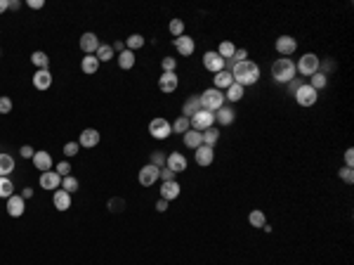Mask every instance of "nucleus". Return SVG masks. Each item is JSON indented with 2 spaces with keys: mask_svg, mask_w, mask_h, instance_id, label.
I'll return each mask as SVG.
<instances>
[{
  "mask_svg": "<svg viewBox=\"0 0 354 265\" xmlns=\"http://www.w3.org/2000/svg\"><path fill=\"white\" fill-rule=\"evenodd\" d=\"M203 66H206L208 71L218 73V71H222V69H227V62H225V59H222V57H220L215 50H208V52L203 55Z\"/></svg>",
  "mask_w": 354,
  "mask_h": 265,
  "instance_id": "6e6552de",
  "label": "nucleus"
},
{
  "mask_svg": "<svg viewBox=\"0 0 354 265\" xmlns=\"http://www.w3.org/2000/svg\"><path fill=\"white\" fill-rule=\"evenodd\" d=\"M158 173H161V168H156V166L146 164L142 171H139V185L142 187H151V185L158 180Z\"/></svg>",
  "mask_w": 354,
  "mask_h": 265,
  "instance_id": "4468645a",
  "label": "nucleus"
},
{
  "mask_svg": "<svg viewBox=\"0 0 354 265\" xmlns=\"http://www.w3.org/2000/svg\"><path fill=\"white\" fill-rule=\"evenodd\" d=\"M151 166H156V168H163V166H165V156L161 154V152H154V154H151Z\"/></svg>",
  "mask_w": 354,
  "mask_h": 265,
  "instance_id": "49530a36",
  "label": "nucleus"
},
{
  "mask_svg": "<svg viewBox=\"0 0 354 265\" xmlns=\"http://www.w3.org/2000/svg\"><path fill=\"white\" fill-rule=\"evenodd\" d=\"M189 123H191V128H194V130H199V133H203L206 128H210V126L215 123V114H213V111L201 109V111H196V114L191 116V119H189Z\"/></svg>",
  "mask_w": 354,
  "mask_h": 265,
  "instance_id": "0eeeda50",
  "label": "nucleus"
},
{
  "mask_svg": "<svg viewBox=\"0 0 354 265\" xmlns=\"http://www.w3.org/2000/svg\"><path fill=\"white\" fill-rule=\"evenodd\" d=\"M118 66L120 69H132L135 66V52H130V50H123V52H118Z\"/></svg>",
  "mask_w": 354,
  "mask_h": 265,
  "instance_id": "c756f323",
  "label": "nucleus"
},
{
  "mask_svg": "<svg viewBox=\"0 0 354 265\" xmlns=\"http://www.w3.org/2000/svg\"><path fill=\"white\" fill-rule=\"evenodd\" d=\"M123 206H125V204H123L120 199H111L109 201V209L111 211H123Z\"/></svg>",
  "mask_w": 354,
  "mask_h": 265,
  "instance_id": "3c124183",
  "label": "nucleus"
},
{
  "mask_svg": "<svg viewBox=\"0 0 354 265\" xmlns=\"http://www.w3.org/2000/svg\"><path fill=\"white\" fill-rule=\"evenodd\" d=\"M234 43H229V40H225V43H220L218 45V50H215V52H218L220 57H222V59H225V62H227V59H232V55H234Z\"/></svg>",
  "mask_w": 354,
  "mask_h": 265,
  "instance_id": "c9c22d12",
  "label": "nucleus"
},
{
  "mask_svg": "<svg viewBox=\"0 0 354 265\" xmlns=\"http://www.w3.org/2000/svg\"><path fill=\"white\" fill-rule=\"evenodd\" d=\"M158 178H161L163 183H170V180H175V173L168 168V166H163V168H161V173H158Z\"/></svg>",
  "mask_w": 354,
  "mask_h": 265,
  "instance_id": "de8ad7c7",
  "label": "nucleus"
},
{
  "mask_svg": "<svg viewBox=\"0 0 354 265\" xmlns=\"http://www.w3.org/2000/svg\"><path fill=\"white\" fill-rule=\"evenodd\" d=\"M161 66H163V73H175V69H177V62H175V57H163Z\"/></svg>",
  "mask_w": 354,
  "mask_h": 265,
  "instance_id": "79ce46f5",
  "label": "nucleus"
},
{
  "mask_svg": "<svg viewBox=\"0 0 354 265\" xmlns=\"http://www.w3.org/2000/svg\"><path fill=\"white\" fill-rule=\"evenodd\" d=\"M309 78H312V83H309V85H312V88H314L317 92H319V90H324V88H326V83H328V76H326V73H321V71L312 73Z\"/></svg>",
  "mask_w": 354,
  "mask_h": 265,
  "instance_id": "72a5a7b5",
  "label": "nucleus"
},
{
  "mask_svg": "<svg viewBox=\"0 0 354 265\" xmlns=\"http://www.w3.org/2000/svg\"><path fill=\"white\" fill-rule=\"evenodd\" d=\"M180 183H177V180H170V183H163L161 185V199H165L168 201V204H170V201L173 199H177V197H180Z\"/></svg>",
  "mask_w": 354,
  "mask_h": 265,
  "instance_id": "a211bd4d",
  "label": "nucleus"
},
{
  "mask_svg": "<svg viewBox=\"0 0 354 265\" xmlns=\"http://www.w3.org/2000/svg\"><path fill=\"white\" fill-rule=\"evenodd\" d=\"M9 9H19V0H9Z\"/></svg>",
  "mask_w": 354,
  "mask_h": 265,
  "instance_id": "bf43d9fd",
  "label": "nucleus"
},
{
  "mask_svg": "<svg viewBox=\"0 0 354 265\" xmlns=\"http://www.w3.org/2000/svg\"><path fill=\"white\" fill-rule=\"evenodd\" d=\"M7 9H9V0H0V14L7 12Z\"/></svg>",
  "mask_w": 354,
  "mask_h": 265,
  "instance_id": "13d9d810",
  "label": "nucleus"
},
{
  "mask_svg": "<svg viewBox=\"0 0 354 265\" xmlns=\"http://www.w3.org/2000/svg\"><path fill=\"white\" fill-rule=\"evenodd\" d=\"M97 69H100V59L95 55H85L83 57V62H81V71L83 73H88V76H95L97 73Z\"/></svg>",
  "mask_w": 354,
  "mask_h": 265,
  "instance_id": "a878e982",
  "label": "nucleus"
},
{
  "mask_svg": "<svg viewBox=\"0 0 354 265\" xmlns=\"http://www.w3.org/2000/svg\"><path fill=\"white\" fill-rule=\"evenodd\" d=\"M248 223L253 225V228H257V230H262L264 225H267V218H264V213L262 211H250V216H248Z\"/></svg>",
  "mask_w": 354,
  "mask_h": 265,
  "instance_id": "2f4dec72",
  "label": "nucleus"
},
{
  "mask_svg": "<svg viewBox=\"0 0 354 265\" xmlns=\"http://www.w3.org/2000/svg\"><path fill=\"white\" fill-rule=\"evenodd\" d=\"M276 52L281 57H288V55H293L295 50H298V43H295V38L293 36H279L276 38Z\"/></svg>",
  "mask_w": 354,
  "mask_h": 265,
  "instance_id": "9d476101",
  "label": "nucleus"
},
{
  "mask_svg": "<svg viewBox=\"0 0 354 265\" xmlns=\"http://www.w3.org/2000/svg\"><path fill=\"white\" fill-rule=\"evenodd\" d=\"M317 100H319V92L309 83H302L298 90H295V102H298L300 107H314Z\"/></svg>",
  "mask_w": 354,
  "mask_h": 265,
  "instance_id": "39448f33",
  "label": "nucleus"
},
{
  "mask_svg": "<svg viewBox=\"0 0 354 265\" xmlns=\"http://www.w3.org/2000/svg\"><path fill=\"white\" fill-rule=\"evenodd\" d=\"M168 28H170V33H173L175 38L184 36V21H182V19H170V24H168Z\"/></svg>",
  "mask_w": 354,
  "mask_h": 265,
  "instance_id": "58836bf2",
  "label": "nucleus"
},
{
  "mask_svg": "<svg viewBox=\"0 0 354 265\" xmlns=\"http://www.w3.org/2000/svg\"><path fill=\"white\" fill-rule=\"evenodd\" d=\"M78 145H81V147H88V149L97 147V145H100V130L85 128V130L81 133V137H78Z\"/></svg>",
  "mask_w": 354,
  "mask_h": 265,
  "instance_id": "f3484780",
  "label": "nucleus"
},
{
  "mask_svg": "<svg viewBox=\"0 0 354 265\" xmlns=\"http://www.w3.org/2000/svg\"><path fill=\"white\" fill-rule=\"evenodd\" d=\"M31 197H33V190H31V187H24V190H21V199L26 201V199H31Z\"/></svg>",
  "mask_w": 354,
  "mask_h": 265,
  "instance_id": "4d7b16f0",
  "label": "nucleus"
},
{
  "mask_svg": "<svg viewBox=\"0 0 354 265\" xmlns=\"http://www.w3.org/2000/svg\"><path fill=\"white\" fill-rule=\"evenodd\" d=\"M45 5V0H28V7H33V9H40Z\"/></svg>",
  "mask_w": 354,
  "mask_h": 265,
  "instance_id": "6e6d98bb",
  "label": "nucleus"
},
{
  "mask_svg": "<svg viewBox=\"0 0 354 265\" xmlns=\"http://www.w3.org/2000/svg\"><path fill=\"white\" fill-rule=\"evenodd\" d=\"M19 154L24 156V159H33V154H36V149H33L31 145H24L21 149H19Z\"/></svg>",
  "mask_w": 354,
  "mask_h": 265,
  "instance_id": "8fccbe9b",
  "label": "nucleus"
},
{
  "mask_svg": "<svg viewBox=\"0 0 354 265\" xmlns=\"http://www.w3.org/2000/svg\"><path fill=\"white\" fill-rule=\"evenodd\" d=\"M229 71H232V76H234V83L243 85V88H245V85H253V83H257V78H260V66L255 64V62H250V59L234 64Z\"/></svg>",
  "mask_w": 354,
  "mask_h": 265,
  "instance_id": "f257e3e1",
  "label": "nucleus"
},
{
  "mask_svg": "<svg viewBox=\"0 0 354 265\" xmlns=\"http://www.w3.org/2000/svg\"><path fill=\"white\" fill-rule=\"evenodd\" d=\"M40 187H43V190H52V192H57V190L62 187V175H57V171H45V173H40Z\"/></svg>",
  "mask_w": 354,
  "mask_h": 265,
  "instance_id": "f8f14e48",
  "label": "nucleus"
},
{
  "mask_svg": "<svg viewBox=\"0 0 354 265\" xmlns=\"http://www.w3.org/2000/svg\"><path fill=\"white\" fill-rule=\"evenodd\" d=\"M31 161H33V166H36L38 171H43V173H45V171H52V156L47 154V152H43V149L36 152Z\"/></svg>",
  "mask_w": 354,
  "mask_h": 265,
  "instance_id": "412c9836",
  "label": "nucleus"
},
{
  "mask_svg": "<svg viewBox=\"0 0 354 265\" xmlns=\"http://www.w3.org/2000/svg\"><path fill=\"white\" fill-rule=\"evenodd\" d=\"M62 190L64 192H76V190H78V180H76V178H73V175H66V178H62Z\"/></svg>",
  "mask_w": 354,
  "mask_h": 265,
  "instance_id": "a19ab883",
  "label": "nucleus"
},
{
  "mask_svg": "<svg viewBox=\"0 0 354 265\" xmlns=\"http://www.w3.org/2000/svg\"><path fill=\"white\" fill-rule=\"evenodd\" d=\"M201 107L215 114L220 107H225V92L218 90V88H208L206 92H201Z\"/></svg>",
  "mask_w": 354,
  "mask_h": 265,
  "instance_id": "7ed1b4c3",
  "label": "nucleus"
},
{
  "mask_svg": "<svg viewBox=\"0 0 354 265\" xmlns=\"http://www.w3.org/2000/svg\"><path fill=\"white\" fill-rule=\"evenodd\" d=\"M352 164H354V149L350 147V149L345 152V166H350V168H352Z\"/></svg>",
  "mask_w": 354,
  "mask_h": 265,
  "instance_id": "603ef678",
  "label": "nucleus"
},
{
  "mask_svg": "<svg viewBox=\"0 0 354 265\" xmlns=\"http://www.w3.org/2000/svg\"><path fill=\"white\" fill-rule=\"evenodd\" d=\"M295 62L291 57H279L272 64V78L276 83H291L295 78Z\"/></svg>",
  "mask_w": 354,
  "mask_h": 265,
  "instance_id": "f03ea898",
  "label": "nucleus"
},
{
  "mask_svg": "<svg viewBox=\"0 0 354 265\" xmlns=\"http://www.w3.org/2000/svg\"><path fill=\"white\" fill-rule=\"evenodd\" d=\"M33 85H36L38 90H47V88L52 85V73L47 71V69H36V73H33Z\"/></svg>",
  "mask_w": 354,
  "mask_h": 265,
  "instance_id": "6ab92c4d",
  "label": "nucleus"
},
{
  "mask_svg": "<svg viewBox=\"0 0 354 265\" xmlns=\"http://www.w3.org/2000/svg\"><path fill=\"white\" fill-rule=\"evenodd\" d=\"M173 45H175V50H177L182 57H191V55H194V50H196L194 38H189L187 33H184V36H180V38H175Z\"/></svg>",
  "mask_w": 354,
  "mask_h": 265,
  "instance_id": "1a4fd4ad",
  "label": "nucleus"
},
{
  "mask_svg": "<svg viewBox=\"0 0 354 265\" xmlns=\"http://www.w3.org/2000/svg\"><path fill=\"white\" fill-rule=\"evenodd\" d=\"M139 47H144V36H139V33H132V36H127L125 50L135 52V50H139Z\"/></svg>",
  "mask_w": 354,
  "mask_h": 265,
  "instance_id": "473e14b6",
  "label": "nucleus"
},
{
  "mask_svg": "<svg viewBox=\"0 0 354 265\" xmlns=\"http://www.w3.org/2000/svg\"><path fill=\"white\" fill-rule=\"evenodd\" d=\"M182 140H184V145L191 147V149H199V147L203 145V137H201V133H199V130H194V128L187 130V133L182 135Z\"/></svg>",
  "mask_w": 354,
  "mask_h": 265,
  "instance_id": "bb28decb",
  "label": "nucleus"
},
{
  "mask_svg": "<svg viewBox=\"0 0 354 265\" xmlns=\"http://www.w3.org/2000/svg\"><path fill=\"white\" fill-rule=\"evenodd\" d=\"M245 95V88L243 85H238V83H232L227 88V95H225V100H229V102H238L241 97Z\"/></svg>",
  "mask_w": 354,
  "mask_h": 265,
  "instance_id": "cd10ccee",
  "label": "nucleus"
},
{
  "mask_svg": "<svg viewBox=\"0 0 354 265\" xmlns=\"http://www.w3.org/2000/svg\"><path fill=\"white\" fill-rule=\"evenodd\" d=\"M57 175H62V178L71 175V166H69V161H59V164H57Z\"/></svg>",
  "mask_w": 354,
  "mask_h": 265,
  "instance_id": "a18cd8bd",
  "label": "nucleus"
},
{
  "mask_svg": "<svg viewBox=\"0 0 354 265\" xmlns=\"http://www.w3.org/2000/svg\"><path fill=\"white\" fill-rule=\"evenodd\" d=\"M295 71L302 73V76H312V73L321 71V59L314 52H307V55L300 57V62L295 64Z\"/></svg>",
  "mask_w": 354,
  "mask_h": 265,
  "instance_id": "20e7f679",
  "label": "nucleus"
},
{
  "mask_svg": "<svg viewBox=\"0 0 354 265\" xmlns=\"http://www.w3.org/2000/svg\"><path fill=\"white\" fill-rule=\"evenodd\" d=\"M203 107H201V95H191L189 100L184 102V107H182V116H187V119H191L196 111H201Z\"/></svg>",
  "mask_w": 354,
  "mask_h": 265,
  "instance_id": "b1692460",
  "label": "nucleus"
},
{
  "mask_svg": "<svg viewBox=\"0 0 354 265\" xmlns=\"http://www.w3.org/2000/svg\"><path fill=\"white\" fill-rule=\"evenodd\" d=\"M189 128H191V123H189V119H187V116H180V119L173 123V133H182V135H184Z\"/></svg>",
  "mask_w": 354,
  "mask_h": 265,
  "instance_id": "ea45409f",
  "label": "nucleus"
},
{
  "mask_svg": "<svg viewBox=\"0 0 354 265\" xmlns=\"http://www.w3.org/2000/svg\"><path fill=\"white\" fill-rule=\"evenodd\" d=\"M31 62H33V66H36V69H47V64H50V57H47L43 50H36V52L31 55Z\"/></svg>",
  "mask_w": 354,
  "mask_h": 265,
  "instance_id": "f704fd0d",
  "label": "nucleus"
},
{
  "mask_svg": "<svg viewBox=\"0 0 354 265\" xmlns=\"http://www.w3.org/2000/svg\"><path fill=\"white\" fill-rule=\"evenodd\" d=\"M24 211H26V201L21 199V194H12L7 199V213L12 218H19L24 216Z\"/></svg>",
  "mask_w": 354,
  "mask_h": 265,
  "instance_id": "2eb2a0df",
  "label": "nucleus"
},
{
  "mask_svg": "<svg viewBox=\"0 0 354 265\" xmlns=\"http://www.w3.org/2000/svg\"><path fill=\"white\" fill-rule=\"evenodd\" d=\"M213 83H215V88H218V90H227L229 85L234 83V76H232L229 69H222V71H218L215 76H213Z\"/></svg>",
  "mask_w": 354,
  "mask_h": 265,
  "instance_id": "4be33fe9",
  "label": "nucleus"
},
{
  "mask_svg": "<svg viewBox=\"0 0 354 265\" xmlns=\"http://www.w3.org/2000/svg\"><path fill=\"white\" fill-rule=\"evenodd\" d=\"M156 211H158V213L168 211V201H165V199H158V201H156Z\"/></svg>",
  "mask_w": 354,
  "mask_h": 265,
  "instance_id": "5fc2aeb1",
  "label": "nucleus"
},
{
  "mask_svg": "<svg viewBox=\"0 0 354 265\" xmlns=\"http://www.w3.org/2000/svg\"><path fill=\"white\" fill-rule=\"evenodd\" d=\"M114 50H118V52H123V50H125V45H123V43H114Z\"/></svg>",
  "mask_w": 354,
  "mask_h": 265,
  "instance_id": "052dcab7",
  "label": "nucleus"
},
{
  "mask_svg": "<svg viewBox=\"0 0 354 265\" xmlns=\"http://www.w3.org/2000/svg\"><path fill=\"white\" fill-rule=\"evenodd\" d=\"M12 111V100L9 97H0V114H9Z\"/></svg>",
  "mask_w": 354,
  "mask_h": 265,
  "instance_id": "09e8293b",
  "label": "nucleus"
},
{
  "mask_svg": "<svg viewBox=\"0 0 354 265\" xmlns=\"http://www.w3.org/2000/svg\"><path fill=\"white\" fill-rule=\"evenodd\" d=\"M340 180H343V183H347V185H352L354 183V171L352 168H350V166H345V168H340Z\"/></svg>",
  "mask_w": 354,
  "mask_h": 265,
  "instance_id": "37998d69",
  "label": "nucleus"
},
{
  "mask_svg": "<svg viewBox=\"0 0 354 265\" xmlns=\"http://www.w3.org/2000/svg\"><path fill=\"white\" fill-rule=\"evenodd\" d=\"M165 166L177 175V173H182V171H187V159H184V154H180V152H173L170 156H165Z\"/></svg>",
  "mask_w": 354,
  "mask_h": 265,
  "instance_id": "dca6fc26",
  "label": "nucleus"
},
{
  "mask_svg": "<svg viewBox=\"0 0 354 265\" xmlns=\"http://www.w3.org/2000/svg\"><path fill=\"white\" fill-rule=\"evenodd\" d=\"M149 133H151V137L154 140H165V137L173 135V126H170V121L165 119H151V123H149Z\"/></svg>",
  "mask_w": 354,
  "mask_h": 265,
  "instance_id": "423d86ee",
  "label": "nucleus"
},
{
  "mask_svg": "<svg viewBox=\"0 0 354 265\" xmlns=\"http://www.w3.org/2000/svg\"><path fill=\"white\" fill-rule=\"evenodd\" d=\"M78 149H81V145H78V142H66V145H64V154H66V156H76V154H78Z\"/></svg>",
  "mask_w": 354,
  "mask_h": 265,
  "instance_id": "c03bdc74",
  "label": "nucleus"
},
{
  "mask_svg": "<svg viewBox=\"0 0 354 265\" xmlns=\"http://www.w3.org/2000/svg\"><path fill=\"white\" fill-rule=\"evenodd\" d=\"M95 57L100 59V64L102 62H109V59H114V47L111 45H100L97 47V52H95Z\"/></svg>",
  "mask_w": 354,
  "mask_h": 265,
  "instance_id": "4c0bfd02",
  "label": "nucleus"
},
{
  "mask_svg": "<svg viewBox=\"0 0 354 265\" xmlns=\"http://www.w3.org/2000/svg\"><path fill=\"white\" fill-rule=\"evenodd\" d=\"M201 137H203V145L206 147H213L220 140V130L215 128V126H210V128H206L203 133H201Z\"/></svg>",
  "mask_w": 354,
  "mask_h": 265,
  "instance_id": "7c9ffc66",
  "label": "nucleus"
},
{
  "mask_svg": "<svg viewBox=\"0 0 354 265\" xmlns=\"http://www.w3.org/2000/svg\"><path fill=\"white\" fill-rule=\"evenodd\" d=\"M300 85H302V83H300V81H298V78H293V81H291V83H288V92H291V95H295V90H298Z\"/></svg>",
  "mask_w": 354,
  "mask_h": 265,
  "instance_id": "864d4df0",
  "label": "nucleus"
},
{
  "mask_svg": "<svg viewBox=\"0 0 354 265\" xmlns=\"http://www.w3.org/2000/svg\"><path fill=\"white\" fill-rule=\"evenodd\" d=\"M78 45H81V50L85 52V55H95V52H97V47H100L102 43H100V38L95 36L92 31H85V33L81 36V43H78Z\"/></svg>",
  "mask_w": 354,
  "mask_h": 265,
  "instance_id": "9b49d317",
  "label": "nucleus"
},
{
  "mask_svg": "<svg viewBox=\"0 0 354 265\" xmlns=\"http://www.w3.org/2000/svg\"><path fill=\"white\" fill-rule=\"evenodd\" d=\"M177 85H180L177 73H161V78H158V90H161V92L170 95V92L177 90Z\"/></svg>",
  "mask_w": 354,
  "mask_h": 265,
  "instance_id": "ddd939ff",
  "label": "nucleus"
},
{
  "mask_svg": "<svg viewBox=\"0 0 354 265\" xmlns=\"http://www.w3.org/2000/svg\"><path fill=\"white\" fill-rule=\"evenodd\" d=\"M194 156H196V164L203 166V168L215 161V152H213V147H206V145H201L199 149H196V154H194Z\"/></svg>",
  "mask_w": 354,
  "mask_h": 265,
  "instance_id": "aec40b11",
  "label": "nucleus"
},
{
  "mask_svg": "<svg viewBox=\"0 0 354 265\" xmlns=\"http://www.w3.org/2000/svg\"><path fill=\"white\" fill-rule=\"evenodd\" d=\"M14 194V185L9 178H0V199H9Z\"/></svg>",
  "mask_w": 354,
  "mask_h": 265,
  "instance_id": "e433bc0d",
  "label": "nucleus"
},
{
  "mask_svg": "<svg viewBox=\"0 0 354 265\" xmlns=\"http://www.w3.org/2000/svg\"><path fill=\"white\" fill-rule=\"evenodd\" d=\"M14 171V159L9 154H0V178H7Z\"/></svg>",
  "mask_w": 354,
  "mask_h": 265,
  "instance_id": "c85d7f7f",
  "label": "nucleus"
},
{
  "mask_svg": "<svg viewBox=\"0 0 354 265\" xmlns=\"http://www.w3.org/2000/svg\"><path fill=\"white\" fill-rule=\"evenodd\" d=\"M52 204H55L57 211H69L71 209V194L64 192L62 187H59V190L55 192V197H52Z\"/></svg>",
  "mask_w": 354,
  "mask_h": 265,
  "instance_id": "5701e85b",
  "label": "nucleus"
},
{
  "mask_svg": "<svg viewBox=\"0 0 354 265\" xmlns=\"http://www.w3.org/2000/svg\"><path fill=\"white\" fill-rule=\"evenodd\" d=\"M234 119H236V111L232 107H220L215 111V121H218L220 126H229V123H234Z\"/></svg>",
  "mask_w": 354,
  "mask_h": 265,
  "instance_id": "393cba45",
  "label": "nucleus"
}]
</instances>
